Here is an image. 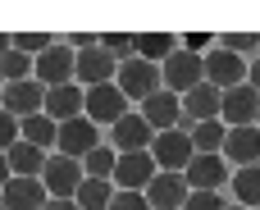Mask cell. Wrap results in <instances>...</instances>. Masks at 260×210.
Masks as SVG:
<instances>
[{
	"instance_id": "obj_4",
	"label": "cell",
	"mask_w": 260,
	"mask_h": 210,
	"mask_svg": "<svg viewBox=\"0 0 260 210\" xmlns=\"http://www.w3.org/2000/svg\"><path fill=\"white\" fill-rule=\"evenodd\" d=\"M160 82H165L174 96H178V92L187 96L192 87L206 82V59H201V55H187V50H174V55L165 59V69H160Z\"/></svg>"
},
{
	"instance_id": "obj_9",
	"label": "cell",
	"mask_w": 260,
	"mask_h": 210,
	"mask_svg": "<svg viewBox=\"0 0 260 210\" xmlns=\"http://www.w3.org/2000/svg\"><path fill=\"white\" fill-rule=\"evenodd\" d=\"M155 174H160V169H155L151 151H133V156H119V165H114V178H110V183H119V192H146Z\"/></svg>"
},
{
	"instance_id": "obj_34",
	"label": "cell",
	"mask_w": 260,
	"mask_h": 210,
	"mask_svg": "<svg viewBox=\"0 0 260 210\" xmlns=\"http://www.w3.org/2000/svg\"><path fill=\"white\" fill-rule=\"evenodd\" d=\"M183 210H224V201H219V192H192Z\"/></svg>"
},
{
	"instance_id": "obj_24",
	"label": "cell",
	"mask_w": 260,
	"mask_h": 210,
	"mask_svg": "<svg viewBox=\"0 0 260 210\" xmlns=\"http://www.w3.org/2000/svg\"><path fill=\"white\" fill-rule=\"evenodd\" d=\"M82 210H110L114 201V183L110 178H82V188H78V197H73Z\"/></svg>"
},
{
	"instance_id": "obj_32",
	"label": "cell",
	"mask_w": 260,
	"mask_h": 210,
	"mask_svg": "<svg viewBox=\"0 0 260 210\" xmlns=\"http://www.w3.org/2000/svg\"><path fill=\"white\" fill-rule=\"evenodd\" d=\"M178 50H187V55H201V59H206V50H215V37H210V32H187Z\"/></svg>"
},
{
	"instance_id": "obj_26",
	"label": "cell",
	"mask_w": 260,
	"mask_h": 210,
	"mask_svg": "<svg viewBox=\"0 0 260 210\" xmlns=\"http://www.w3.org/2000/svg\"><path fill=\"white\" fill-rule=\"evenodd\" d=\"M114 165H119V151H114V146H96V151L82 160V174H87V178H114Z\"/></svg>"
},
{
	"instance_id": "obj_27",
	"label": "cell",
	"mask_w": 260,
	"mask_h": 210,
	"mask_svg": "<svg viewBox=\"0 0 260 210\" xmlns=\"http://www.w3.org/2000/svg\"><path fill=\"white\" fill-rule=\"evenodd\" d=\"M233 192H238V201L260 206V165H247V169L233 174Z\"/></svg>"
},
{
	"instance_id": "obj_40",
	"label": "cell",
	"mask_w": 260,
	"mask_h": 210,
	"mask_svg": "<svg viewBox=\"0 0 260 210\" xmlns=\"http://www.w3.org/2000/svg\"><path fill=\"white\" fill-rule=\"evenodd\" d=\"M0 92H5V78H0Z\"/></svg>"
},
{
	"instance_id": "obj_1",
	"label": "cell",
	"mask_w": 260,
	"mask_h": 210,
	"mask_svg": "<svg viewBox=\"0 0 260 210\" xmlns=\"http://www.w3.org/2000/svg\"><path fill=\"white\" fill-rule=\"evenodd\" d=\"M192 156H197V146H192V133H183V128L155 133V142H151V160L160 174H183L192 165Z\"/></svg>"
},
{
	"instance_id": "obj_19",
	"label": "cell",
	"mask_w": 260,
	"mask_h": 210,
	"mask_svg": "<svg viewBox=\"0 0 260 210\" xmlns=\"http://www.w3.org/2000/svg\"><path fill=\"white\" fill-rule=\"evenodd\" d=\"M142 119H146L155 133H169V128H178L183 105H178V96H174V92H155V96H146V101H142Z\"/></svg>"
},
{
	"instance_id": "obj_36",
	"label": "cell",
	"mask_w": 260,
	"mask_h": 210,
	"mask_svg": "<svg viewBox=\"0 0 260 210\" xmlns=\"http://www.w3.org/2000/svg\"><path fill=\"white\" fill-rule=\"evenodd\" d=\"M247 87H251V92H260V59H251V64H247Z\"/></svg>"
},
{
	"instance_id": "obj_23",
	"label": "cell",
	"mask_w": 260,
	"mask_h": 210,
	"mask_svg": "<svg viewBox=\"0 0 260 210\" xmlns=\"http://www.w3.org/2000/svg\"><path fill=\"white\" fill-rule=\"evenodd\" d=\"M224 137H229V124H224V119L192 124V146H197V156H219V151H224Z\"/></svg>"
},
{
	"instance_id": "obj_20",
	"label": "cell",
	"mask_w": 260,
	"mask_h": 210,
	"mask_svg": "<svg viewBox=\"0 0 260 210\" xmlns=\"http://www.w3.org/2000/svg\"><path fill=\"white\" fill-rule=\"evenodd\" d=\"M224 160H233V165H256L260 160V128H229V137H224V151H219Z\"/></svg>"
},
{
	"instance_id": "obj_30",
	"label": "cell",
	"mask_w": 260,
	"mask_h": 210,
	"mask_svg": "<svg viewBox=\"0 0 260 210\" xmlns=\"http://www.w3.org/2000/svg\"><path fill=\"white\" fill-rule=\"evenodd\" d=\"M50 46H55V41H50L46 32H18V37H14V50L27 55V59H32V55H46Z\"/></svg>"
},
{
	"instance_id": "obj_18",
	"label": "cell",
	"mask_w": 260,
	"mask_h": 210,
	"mask_svg": "<svg viewBox=\"0 0 260 210\" xmlns=\"http://www.w3.org/2000/svg\"><path fill=\"white\" fill-rule=\"evenodd\" d=\"M219 105H224V92L210 87V82H201V87H192V92L183 96V119H187V124L219 119Z\"/></svg>"
},
{
	"instance_id": "obj_35",
	"label": "cell",
	"mask_w": 260,
	"mask_h": 210,
	"mask_svg": "<svg viewBox=\"0 0 260 210\" xmlns=\"http://www.w3.org/2000/svg\"><path fill=\"white\" fill-rule=\"evenodd\" d=\"M110 210H151V206H146V197H142V192H114Z\"/></svg>"
},
{
	"instance_id": "obj_10",
	"label": "cell",
	"mask_w": 260,
	"mask_h": 210,
	"mask_svg": "<svg viewBox=\"0 0 260 210\" xmlns=\"http://www.w3.org/2000/svg\"><path fill=\"white\" fill-rule=\"evenodd\" d=\"M206 82L219 87V92L242 87V82H247V59H242V55H229V50L215 46V50L206 55Z\"/></svg>"
},
{
	"instance_id": "obj_31",
	"label": "cell",
	"mask_w": 260,
	"mask_h": 210,
	"mask_svg": "<svg viewBox=\"0 0 260 210\" xmlns=\"http://www.w3.org/2000/svg\"><path fill=\"white\" fill-rule=\"evenodd\" d=\"M260 37L256 32H224L219 37V50H229V55H247V50H256Z\"/></svg>"
},
{
	"instance_id": "obj_15",
	"label": "cell",
	"mask_w": 260,
	"mask_h": 210,
	"mask_svg": "<svg viewBox=\"0 0 260 210\" xmlns=\"http://www.w3.org/2000/svg\"><path fill=\"white\" fill-rule=\"evenodd\" d=\"M183 178H187L192 192H219L229 183V165H224V156H192V165L183 169Z\"/></svg>"
},
{
	"instance_id": "obj_13",
	"label": "cell",
	"mask_w": 260,
	"mask_h": 210,
	"mask_svg": "<svg viewBox=\"0 0 260 210\" xmlns=\"http://www.w3.org/2000/svg\"><path fill=\"white\" fill-rule=\"evenodd\" d=\"M114 73H119V59H110V55L96 46V50H82V55H78L73 82H78L82 92H91V87H101V82H114Z\"/></svg>"
},
{
	"instance_id": "obj_14",
	"label": "cell",
	"mask_w": 260,
	"mask_h": 210,
	"mask_svg": "<svg viewBox=\"0 0 260 210\" xmlns=\"http://www.w3.org/2000/svg\"><path fill=\"white\" fill-rule=\"evenodd\" d=\"M151 142H155V128L142 119V110H137V114L128 110V114L114 124V151H119V156H133V151H151Z\"/></svg>"
},
{
	"instance_id": "obj_38",
	"label": "cell",
	"mask_w": 260,
	"mask_h": 210,
	"mask_svg": "<svg viewBox=\"0 0 260 210\" xmlns=\"http://www.w3.org/2000/svg\"><path fill=\"white\" fill-rule=\"evenodd\" d=\"M9 178H14V174H9V160L0 156V192H5V183H9Z\"/></svg>"
},
{
	"instance_id": "obj_21",
	"label": "cell",
	"mask_w": 260,
	"mask_h": 210,
	"mask_svg": "<svg viewBox=\"0 0 260 210\" xmlns=\"http://www.w3.org/2000/svg\"><path fill=\"white\" fill-rule=\"evenodd\" d=\"M55 137H59V124L41 110V114H27V119H18V142H27V146H37V151H46V146H55Z\"/></svg>"
},
{
	"instance_id": "obj_29",
	"label": "cell",
	"mask_w": 260,
	"mask_h": 210,
	"mask_svg": "<svg viewBox=\"0 0 260 210\" xmlns=\"http://www.w3.org/2000/svg\"><path fill=\"white\" fill-rule=\"evenodd\" d=\"M0 78H5V82H23V78H32V59L18 55V50L9 46V50L0 55Z\"/></svg>"
},
{
	"instance_id": "obj_2",
	"label": "cell",
	"mask_w": 260,
	"mask_h": 210,
	"mask_svg": "<svg viewBox=\"0 0 260 210\" xmlns=\"http://www.w3.org/2000/svg\"><path fill=\"white\" fill-rule=\"evenodd\" d=\"M73 69H78V55L69 50V41H55L46 55L32 59V78L50 92V87H69L73 82Z\"/></svg>"
},
{
	"instance_id": "obj_7",
	"label": "cell",
	"mask_w": 260,
	"mask_h": 210,
	"mask_svg": "<svg viewBox=\"0 0 260 210\" xmlns=\"http://www.w3.org/2000/svg\"><path fill=\"white\" fill-rule=\"evenodd\" d=\"M0 110H9L14 119L41 114V110H46V87H41L37 78H23V82H5V92H0Z\"/></svg>"
},
{
	"instance_id": "obj_16",
	"label": "cell",
	"mask_w": 260,
	"mask_h": 210,
	"mask_svg": "<svg viewBox=\"0 0 260 210\" xmlns=\"http://www.w3.org/2000/svg\"><path fill=\"white\" fill-rule=\"evenodd\" d=\"M0 201H5V210H41L50 201V192H46L41 178H9L5 192H0Z\"/></svg>"
},
{
	"instance_id": "obj_28",
	"label": "cell",
	"mask_w": 260,
	"mask_h": 210,
	"mask_svg": "<svg viewBox=\"0 0 260 210\" xmlns=\"http://www.w3.org/2000/svg\"><path fill=\"white\" fill-rule=\"evenodd\" d=\"M101 50H105L110 59L123 64V59L137 55V37H133V32H105V37H101Z\"/></svg>"
},
{
	"instance_id": "obj_17",
	"label": "cell",
	"mask_w": 260,
	"mask_h": 210,
	"mask_svg": "<svg viewBox=\"0 0 260 210\" xmlns=\"http://www.w3.org/2000/svg\"><path fill=\"white\" fill-rule=\"evenodd\" d=\"M82 110H87V92H82L78 82L50 87V92H46V114H50L55 124H69V119H78Z\"/></svg>"
},
{
	"instance_id": "obj_12",
	"label": "cell",
	"mask_w": 260,
	"mask_h": 210,
	"mask_svg": "<svg viewBox=\"0 0 260 210\" xmlns=\"http://www.w3.org/2000/svg\"><path fill=\"white\" fill-rule=\"evenodd\" d=\"M142 197H146V206H151V210H183V201L192 197V188H187L183 174H155L151 188H146Z\"/></svg>"
},
{
	"instance_id": "obj_25",
	"label": "cell",
	"mask_w": 260,
	"mask_h": 210,
	"mask_svg": "<svg viewBox=\"0 0 260 210\" xmlns=\"http://www.w3.org/2000/svg\"><path fill=\"white\" fill-rule=\"evenodd\" d=\"M178 50V41L169 37V32H137V55L146 59V64H155V59H169Z\"/></svg>"
},
{
	"instance_id": "obj_8",
	"label": "cell",
	"mask_w": 260,
	"mask_h": 210,
	"mask_svg": "<svg viewBox=\"0 0 260 210\" xmlns=\"http://www.w3.org/2000/svg\"><path fill=\"white\" fill-rule=\"evenodd\" d=\"M82 114H87L96 128H101V124H110V128H114V124L128 114V96H123L114 82H101V87H91V92H87V110H82Z\"/></svg>"
},
{
	"instance_id": "obj_11",
	"label": "cell",
	"mask_w": 260,
	"mask_h": 210,
	"mask_svg": "<svg viewBox=\"0 0 260 210\" xmlns=\"http://www.w3.org/2000/svg\"><path fill=\"white\" fill-rule=\"evenodd\" d=\"M260 114V92H251L247 82L242 87H233V92H224V105H219V119L229 124V128H251Z\"/></svg>"
},
{
	"instance_id": "obj_39",
	"label": "cell",
	"mask_w": 260,
	"mask_h": 210,
	"mask_svg": "<svg viewBox=\"0 0 260 210\" xmlns=\"http://www.w3.org/2000/svg\"><path fill=\"white\" fill-rule=\"evenodd\" d=\"M9 46H14V37H9V32H0V55H5Z\"/></svg>"
},
{
	"instance_id": "obj_22",
	"label": "cell",
	"mask_w": 260,
	"mask_h": 210,
	"mask_svg": "<svg viewBox=\"0 0 260 210\" xmlns=\"http://www.w3.org/2000/svg\"><path fill=\"white\" fill-rule=\"evenodd\" d=\"M5 160H9V174L14 178H41V169H46V151H37V146H27V142H14L9 151H5Z\"/></svg>"
},
{
	"instance_id": "obj_5",
	"label": "cell",
	"mask_w": 260,
	"mask_h": 210,
	"mask_svg": "<svg viewBox=\"0 0 260 210\" xmlns=\"http://www.w3.org/2000/svg\"><path fill=\"white\" fill-rule=\"evenodd\" d=\"M82 160H69V156H50L46 160V169H41V183H46V192L55 197V201H73L78 197V188H82Z\"/></svg>"
},
{
	"instance_id": "obj_42",
	"label": "cell",
	"mask_w": 260,
	"mask_h": 210,
	"mask_svg": "<svg viewBox=\"0 0 260 210\" xmlns=\"http://www.w3.org/2000/svg\"><path fill=\"white\" fill-rule=\"evenodd\" d=\"M0 210H5V201H0Z\"/></svg>"
},
{
	"instance_id": "obj_41",
	"label": "cell",
	"mask_w": 260,
	"mask_h": 210,
	"mask_svg": "<svg viewBox=\"0 0 260 210\" xmlns=\"http://www.w3.org/2000/svg\"><path fill=\"white\" fill-rule=\"evenodd\" d=\"M256 128H260V114H256Z\"/></svg>"
},
{
	"instance_id": "obj_6",
	"label": "cell",
	"mask_w": 260,
	"mask_h": 210,
	"mask_svg": "<svg viewBox=\"0 0 260 210\" xmlns=\"http://www.w3.org/2000/svg\"><path fill=\"white\" fill-rule=\"evenodd\" d=\"M55 146H59V156H69V160H87V156L101 146V128H96L87 114H78V119L59 124V137H55Z\"/></svg>"
},
{
	"instance_id": "obj_3",
	"label": "cell",
	"mask_w": 260,
	"mask_h": 210,
	"mask_svg": "<svg viewBox=\"0 0 260 210\" xmlns=\"http://www.w3.org/2000/svg\"><path fill=\"white\" fill-rule=\"evenodd\" d=\"M114 87H119L128 101H146V96H155V92H160V69H155V64H146L142 55H133V59H123V64H119Z\"/></svg>"
},
{
	"instance_id": "obj_33",
	"label": "cell",
	"mask_w": 260,
	"mask_h": 210,
	"mask_svg": "<svg viewBox=\"0 0 260 210\" xmlns=\"http://www.w3.org/2000/svg\"><path fill=\"white\" fill-rule=\"evenodd\" d=\"M14 142H18V119H14L9 110H0V156H5Z\"/></svg>"
},
{
	"instance_id": "obj_37",
	"label": "cell",
	"mask_w": 260,
	"mask_h": 210,
	"mask_svg": "<svg viewBox=\"0 0 260 210\" xmlns=\"http://www.w3.org/2000/svg\"><path fill=\"white\" fill-rule=\"evenodd\" d=\"M41 210H82V206H78V201H55V197H50Z\"/></svg>"
}]
</instances>
